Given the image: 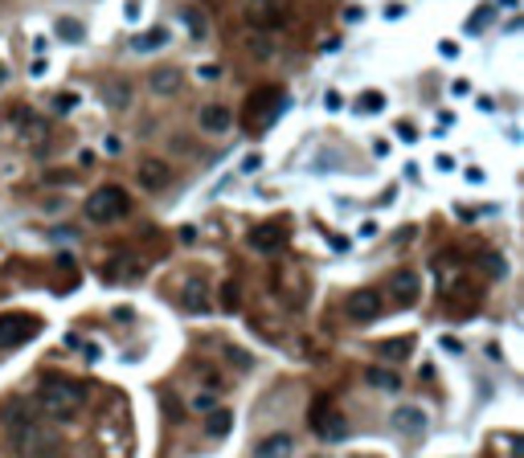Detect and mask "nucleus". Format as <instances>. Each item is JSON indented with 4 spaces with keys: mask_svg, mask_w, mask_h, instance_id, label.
Returning a JSON list of instances; mask_svg holds the SVG:
<instances>
[{
    "mask_svg": "<svg viewBox=\"0 0 524 458\" xmlns=\"http://www.w3.org/2000/svg\"><path fill=\"white\" fill-rule=\"evenodd\" d=\"M168 46V29H147V33H135L131 37V49L135 53H152V49Z\"/></svg>",
    "mask_w": 524,
    "mask_h": 458,
    "instance_id": "nucleus-17",
    "label": "nucleus"
},
{
    "mask_svg": "<svg viewBox=\"0 0 524 458\" xmlns=\"http://www.w3.org/2000/svg\"><path fill=\"white\" fill-rule=\"evenodd\" d=\"M344 311H348L357 324H369V319H377V315L385 311V303H381V291H357V294H348Z\"/></svg>",
    "mask_w": 524,
    "mask_h": 458,
    "instance_id": "nucleus-7",
    "label": "nucleus"
},
{
    "mask_svg": "<svg viewBox=\"0 0 524 458\" xmlns=\"http://www.w3.org/2000/svg\"><path fill=\"white\" fill-rule=\"evenodd\" d=\"M491 16V4H483V9H475L471 13V21H467V33H479V25Z\"/></svg>",
    "mask_w": 524,
    "mask_h": 458,
    "instance_id": "nucleus-25",
    "label": "nucleus"
},
{
    "mask_svg": "<svg viewBox=\"0 0 524 458\" xmlns=\"http://www.w3.org/2000/svg\"><path fill=\"white\" fill-rule=\"evenodd\" d=\"M86 405V385L78 380H66V376H46L41 389H37V409L49 413V417H74L78 409Z\"/></svg>",
    "mask_w": 524,
    "mask_h": 458,
    "instance_id": "nucleus-2",
    "label": "nucleus"
},
{
    "mask_svg": "<svg viewBox=\"0 0 524 458\" xmlns=\"http://www.w3.org/2000/svg\"><path fill=\"white\" fill-rule=\"evenodd\" d=\"M164 409H168V417H172V422H180V417H184V409H180V401L172 397V393H164Z\"/></svg>",
    "mask_w": 524,
    "mask_h": 458,
    "instance_id": "nucleus-26",
    "label": "nucleus"
},
{
    "mask_svg": "<svg viewBox=\"0 0 524 458\" xmlns=\"http://www.w3.org/2000/svg\"><path fill=\"white\" fill-rule=\"evenodd\" d=\"M283 245H287V225L283 221H271V225L250 233V250H258V254H278Z\"/></svg>",
    "mask_w": 524,
    "mask_h": 458,
    "instance_id": "nucleus-8",
    "label": "nucleus"
},
{
    "mask_svg": "<svg viewBox=\"0 0 524 458\" xmlns=\"http://www.w3.org/2000/svg\"><path fill=\"white\" fill-rule=\"evenodd\" d=\"M311 430H315L320 438H328V442H340L344 434H348V422H344L328 401H315V409H311Z\"/></svg>",
    "mask_w": 524,
    "mask_h": 458,
    "instance_id": "nucleus-6",
    "label": "nucleus"
},
{
    "mask_svg": "<svg viewBox=\"0 0 524 458\" xmlns=\"http://www.w3.org/2000/svg\"><path fill=\"white\" fill-rule=\"evenodd\" d=\"M442 348H446V352H463V344H459L455 336H442Z\"/></svg>",
    "mask_w": 524,
    "mask_h": 458,
    "instance_id": "nucleus-35",
    "label": "nucleus"
},
{
    "mask_svg": "<svg viewBox=\"0 0 524 458\" xmlns=\"http://www.w3.org/2000/svg\"><path fill=\"white\" fill-rule=\"evenodd\" d=\"M127 213H131V201H127V193H123L119 184H107V188H98V193L86 196V217L98 221V225L119 221V217H127Z\"/></svg>",
    "mask_w": 524,
    "mask_h": 458,
    "instance_id": "nucleus-3",
    "label": "nucleus"
},
{
    "mask_svg": "<svg viewBox=\"0 0 524 458\" xmlns=\"http://www.w3.org/2000/svg\"><path fill=\"white\" fill-rule=\"evenodd\" d=\"M439 53H442V58H455L459 46H455V41H439Z\"/></svg>",
    "mask_w": 524,
    "mask_h": 458,
    "instance_id": "nucleus-33",
    "label": "nucleus"
},
{
    "mask_svg": "<svg viewBox=\"0 0 524 458\" xmlns=\"http://www.w3.org/2000/svg\"><path fill=\"white\" fill-rule=\"evenodd\" d=\"M37 331H41V319L33 315H0V348H16Z\"/></svg>",
    "mask_w": 524,
    "mask_h": 458,
    "instance_id": "nucleus-5",
    "label": "nucleus"
},
{
    "mask_svg": "<svg viewBox=\"0 0 524 458\" xmlns=\"http://www.w3.org/2000/svg\"><path fill=\"white\" fill-rule=\"evenodd\" d=\"M451 95H471V82H467V78L451 82Z\"/></svg>",
    "mask_w": 524,
    "mask_h": 458,
    "instance_id": "nucleus-31",
    "label": "nucleus"
},
{
    "mask_svg": "<svg viewBox=\"0 0 524 458\" xmlns=\"http://www.w3.org/2000/svg\"><path fill=\"white\" fill-rule=\"evenodd\" d=\"M147 86H152V95L172 98V95H180V86H184V74H180L177 65H156V70L147 74Z\"/></svg>",
    "mask_w": 524,
    "mask_h": 458,
    "instance_id": "nucleus-9",
    "label": "nucleus"
},
{
    "mask_svg": "<svg viewBox=\"0 0 524 458\" xmlns=\"http://www.w3.org/2000/svg\"><path fill=\"white\" fill-rule=\"evenodd\" d=\"M135 176H140V184H144L147 193H164V184L172 180V172H168V164L156 160V156H147V160H140V168H135Z\"/></svg>",
    "mask_w": 524,
    "mask_h": 458,
    "instance_id": "nucleus-10",
    "label": "nucleus"
},
{
    "mask_svg": "<svg viewBox=\"0 0 524 458\" xmlns=\"http://www.w3.org/2000/svg\"><path fill=\"white\" fill-rule=\"evenodd\" d=\"M226 356L234 360V364H238V368H250V356H246V352H238V348H229Z\"/></svg>",
    "mask_w": 524,
    "mask_h": 458,
    "instance_id": "nucleus-30",
    "label": "nucleus"
},
{
    "mask_svg": "<svg viewBox=\"0 0 524 458\" xmlns=\"http://www.w3.org/2000/svg\"><path fill=\"white\" fill-rule=\"evenodd\" d=\"M58 37H62V41H70V46H78L86 33H82L78 21H58Z\"/></svg>",
    "mask_w": 524,
    "mask_h": 458,
    "instance_id": "nucleus-20",
    "label": "nucleus"
},
{
    "mask_svg": "<svg viewBox=\"0 0 524 458\" xmlns=\"http://www.w3.org/2000/svg\"><path fill=\"white\" fill-rule=\"evenodd\" d=\"M397 139H402V144H414V139H418V131L409 127V123H397Z\"/></svg>",
    "mask_w": 524,
    "mask_h": 458,
    "instance_id": "nucleus-28",
    "label": "nucleus"
},
{
    "mask_svg": "<svg viewBox=\"0 0 524 458\" xmlns=\"http://www.w3.org/2000/svg\"><path fill=\"white\" fill-rule=\"evenodd\" d=\"M365 385H373V389L381 393H393V389H402V376L393 373V368H365Z\"/></svg>",
    "mask_w": 524,
    "mask_h": 458,
    "instance_id": "nucleus-15",
    "label": "nucleus"
},
{
    "mask_svg": "<svg viewBox=\"0 0 524 458\" xmlns=\"http://www.w3.org/2000/svg\"><path fill=\"white\" fill-rule=\"evenodd\" d=\"M193 409H213V397H209V393H205V397H197Z\"/></svg>",
    "mask_w": 524,
    "mask_h": 458,
    "instance_id": "nucleus-38",
    "label": "nucleus"
},
{
    "mask_svg": "<svg viewBox=\"0 0 524 458\" xmlns=\"http://www.w3.org/2000/svg\"><path fill=\"white\" fill-rule=\"evenodd\" d=\"M184 307L189 311H209V299H205V287H201V282H189V287H184Z\"/></svg>",
    "mask_w": 524,
    "mask_h": 458,
    "instance_id": "nucleus-19",
    "label": "nucleus"
},
{
    "mask_svg": "<svg viewBox=\"0 0 524 458\" xmlns=\"http://www.w3.org/2000/svg\"><path fill=\"white\" fill-rule=\"evenodd\" d=\"M107 102H111L115 111H123V107H127V82H111V95H107Z\"/></svg>",
    "mask_w": 524,
    "mask_h": 458,
    "instance_id": "nucleus-22",
    "label": "nucleus"
},
{
    "mask_svg": "<svg viewBox=\"0 0 524 458\" xmlns=\"http://www.w3.org/2000/svg\"><path fill=\"white\" fill-rule=\"evenodd\" d=\"M393 291H397V303L409 307V303L418 299V275H414V270H397V275H393Z\"/></svg>",
    "mask_w": 524,
    "mask_h": 458,
    "instance_id": "nucleus-14",
    "label": "nucleus"
},
{
    "mask_svg": "<svg viewBox=\"0 0 524 458\" xmlns=\"http://www.w3.org/2000/svg\"><path fill=\"white\" fill-rule=\"evenodd\" d=\"M246 21H250V29H283V21H287V9H283V0H246Z\"/></svg>",
    "mask_w": 524,
    "mask_h": 458,
    "instance_id": "nucleus-4",
    "label": "nucleus"
},
{
    "mask_svg": "<svg viewBox=\"0 0 524 458\" xmlns=\"http://www.w3.org/2000/svg\"><path fill=\"white\" fill-rule=\"evenodd\" d=\"M483 266H488V270H491V275H504V262H500V258H496V254H491V258H488V262H483Z\"/></svg>",
    "mask_w": 524,
    "mask_h": 458,
    "instance_id": "nucleus-34",
    "label": "nucleus"
},
{
    "mask_svg": "<svg viewBox=\"0 0 524 458\" xmlns=\"http://www.w3.org/2000/svg\"><path fill=\"white\" fill-rule=\"evenodd\" d=\"M409 348H414L409 340H385V344H381V352H385L389 360H406V356H409Z\"/></svg>",
    "mask_w": 524,
    "mask_h": 458,
    "instance_id": "nucleus-21",
    "label": "nucleus"
},
{
    "mask_svg": "<svg viewBox=\"0 0 524 458\" xmlns=\"http://www.w3.org/2000/svg\"><path fill=\"white\" fill-rule=\"evenodd\" d=\"M197 123H201V131H209V135H221V131L234 127V114H229V107H221V102H209V107H201Z\"/></svg>",
    "mask_w": 524,
    "mask_h": 458,
    "instance_id": "nucleus-12",
    "label": "nucleus"
},
{
    "mask_svg": "<svg viewBox=\"0 0 524 458\" xmlns=\"http://www.w3.org/2000/svg\"><path fill=\"white\" fill-rule=\"evenodd\" d=\"M221 307H226V311H238V307H242V294H238V287H234V282H226V287H221Z\"/></svg>",
    "mask_w": 524,
    "mask_h": 458,
    "instance_id": "nucleus-23",
    "label": "nucleus"
},
{
    "mask_svg": "<svg viewBox=\"0 0 524 458\" xmlns=\"http://www.w3.org/2000/svg\"><path fill=\"white\" fill-rule=\"evenodd\" d=\"M439 168L442 172H455V156H439Z\"/></svg>",
    "mask_w": 524,
    "mask_h": 458,
    "instance_id": "nucleus-37",
    "label": "nucleus"
},
{
    "mask_svg": "<svg viewBox=\"0 0 524 458\" xmlns=\"http://www.w3.org/2000/svg\"><path fill=\"white\" fill-rule=\"evenodd\" d=\"M229 425H234V413H229V409H209V417H205V434H209V438L229 434Z\"/></svg>",
    "mask_w": 524,
    "mask_h": 458,
    "instance_id": "nucleus-18",
    "label": "nucleus"
},
{
    "mask_svg": "<svg viewBox=\"0 0 524 458\" xmlns=\"http://www.w3.org/2000/svg\"><path fill=\"white\" fill-rule=\"evenodd\" d=\"M53 107H58V111H74V107H78V95H70V90H66V95H58Z\"/></svg>",
    "mask_w": 524,
    "mask_h": 458,
    "instance_id": "nucleus-27",
    "label": "nucleus"
},
{
    "mask_svg": "<svg viewBox=\"0 0 524 458\" xmlns=\"http://www.w3.org/2000/svg\"><path fill=\"white\" fill-rule=\"evenodd\" d=\"M389 422H393V430H397V434H422L430 417H426V409H418V405H397Z\"/></svg>",
    "mask_w": 524,
    "mask_h": 458,
    "instance_id": "nucleus-11",
    "label": "nucleus"
},
{
    "mask_svg": "<svg viewBox=\"0 0 524 458\" xmlns=\"http://www.w3.org/2000/svg\"><path fill=\"white\" fill-rule=\"evenodd\" d=\"M180 21L189 25V37H193V41H205V37H209V21H205V13H201V9L184 4V9H180Z\"/></svg>",
    "mask_w": 524,
    "mask_h": 458,
    "instance_id": "nucleus-16",
    "label": "nucleus"
},
{
    "mask_svg": "<svg viewBox=\"0 0 524 458\" xmlns=\"http://www.w3.org/2000/svg\"><path fill=\"white\" fill-rule=\"evenodd\" d=\"M324 107H328V111H340L344 102H340V95H336V90H328V98H324Z\"/></svg>",
    "mask_w": 524,
    "mask_h": 458,
    "instance_id": "nucleus-32",
    "label": "nucleus"
},
{
    "mask_svg": "<svg viewBox=\"0 0 524 458\" xmlns=\"http://www.w3.org/2000/svg\"><path fill=\"white\" fill-rule=\"evenodd\" d=\"M360 107H365V111H381V107H385V98H381V90H365V98H360Z\"/></svg>",
    "mask_w": 524,
    "mask_h": 458,
    "instance_id": "nucleus-24",
    "label": "nucleus"
},
{
    "mask_svg": "<svg viewBox=\"0 0 524 458\" xmlns=\"http://www.w3.org/2000/svg\"><path fill=\"white\" fill-rule=\"evenodd\" d=\"M258 168H262V156L258 151H250V156L242 160V172H258Z\"/></svg>",
    "mask_w": 524,
    "mask_h": 458,
    "instance_id": "nucleus-29",
    "label": "nucleus"
},
{
    "mask_svg": "<svg viewBox=\"0 0 524 458\" xmlns=\"http://www.w3.org/2000/svg\"><path fill=\"white\" fill-rule=\"evenodd\" d=\"M4 434H9L16 454H25V458H58V450H62L58 430L49 422H41V413L21 405V401L4 409Z\"/></svg>",
    "mask_w": 524,
    "mask_h": 458,
    "instance_id": "nucleus-1",
    "label": "nucleus"
},
{
    "mask_svg": "<svg viewBox=\"0 0 524 458\" xmlns=\"http://www.w3.org/2000/svg\"><path fill=\"white\" fill-rule=\"evenodd\" d=\"M295 450V438L291 434H271L254 446V458H287Z\"/></svg>",
    "mask_w": 524,
    "mask_h": 458,
    "instance_id": "nucleus-13",
    "label": "nucleus"
},
{
    "mask_svg": "<svg viewBox=\"0 0 524 458\" xmlns=\"http://www.w3.org/2000/svg\"><path fill=\"white\" fill-rule=\"evenodd\" d=\"M29 74H33V78H41V74H46V62H41V58H37V62H29Z\"/></svg>",
    "mask_w": 524,
    "mask_h": 458,
    "instance_id": "nucleus-36",
    "label": "nucleus"
}]
</instances>
